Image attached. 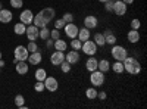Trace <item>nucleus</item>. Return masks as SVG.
<instances>
[{
    "label": "nucleus",
    "instance_id": "1",
    "mask_svg": "<svg viewBox=\"0 0 147 109\" xmlns=\"http://www.w3.org/2000/svg\"><path fill=\"white\" fill-rule=\"evenodd\" d=\"M122 64H124V71H127L131 75H138L141 72V64L138 62L137 58L127 56L124 60H122Z\"/></svg>",
    "mask_w": 147,
    "mask_h": 109
},
{
    "label": "nucleus",
    "instance_id": "2",
    "mask_svg": "<svg viewBox=\"0 0 147 109\" xmlns=\"http://www.w3.org/2000/svg\"><path fill=\"white\" fill-rule=\"evenodd\" d=\"M105 72L99 71V69H96L91 72V75H90V83H91V86L94 87H100L103 86V83H105Z\"/></svg>",
    "mask_w": 147,
    "mask_h": 109
},
{
    "label": "nucleus",
    "instance_id": "3",
    "mask_svg": "<svg viewBox=\"0 0 147 109\" xmlns=\"http://www.w3.org/2000/svg\"><path fill=\"white\" fill-rule=\"evenodd\" d=\"M110 55L113 56L115 60H124V59L128 56V52H127L125 47L118 46V44H113V46H112V50H110Z\"/></svg>",
    "mask_w": 147,
    "mask_h": 109
},
{
    "label": "nucleus",
    "instance_id": "4",
    "mask_svg": "<svg viewBox=\"0 0 147 109\" xmlns=\"http://www.w3.org/2000/svg\"><path fill=\"white\" fill-rule=\"evenodd\" d=\"M81 50L87 55V56H94L97 53V44L93 41V40H85L82 41V46H81Z\"/></svg>",
    "mask_w": 147,
    "mask_h": 109
},
{
    "label": "nucleus",
    "instance_id": "5",
    "mask_svg": "<svg viewBox=\"0 0 147 109\" xmlns=\"http://www.w3.org/2000/svg\"><path fill=\"white\" fill-rule=\"evenodd\" d=\"M38 34H40V28L35 27L34 24H30V25H27V30H25V35L27 39L30 41H35L37 39H38Z\"/></svg>",
    "mask_w": 147,
    "mask_h": 109
},
{
    "label": "nucleus",
    "instance_id": "6",
    "mask_svg": "<svg viewBox=\"0 0 147 109\" xmlns=\"http://www.w3.org/2000/svg\"><path fill=\"white\" fill-rule=\"evenodd\" d=\"M13 55H15L16 60H27L28 56H30V52L25 46H16L15 50H13Z\"/></svg>",
    "mask_w": 147,
    "mask_h": 109
},
{
    "label": "nucleus",
    "instance_id": "7",
    "mask_svg": "<svg viewBox=\"0 0 147 109\" xmlns=\"http://www.w3.org/2000/svg\"><path fill=\"white\" fill-rule=\"evenodd\" d=\"M63 30H65L66 37H69V39H77L78 31H80V28H78V27H77L74 22H68V24H65Z\"/></svg>",
    "mask_w": 147,
    "mask_h": 109
},
{
    "label": "nucleus",
    "instance_id": "8",
    "mask_svg": "<svg viewBox=\"0 0 147 109\" xmlns=\"http://www.w3.org/2000/svg\"><path fill=\"white\" fill-rule=\"evenodd\" d=\"M43 83H44V89L49 90V91H52V93L59 89V83H57V80H56L55 77H49V75H47Z\"/></svg>",
    "mask_w": 147,
    "mask_h": 109
},
{
    "label": "nucleus",
    "instance_id": "9",
    "mask_svg": "<svg viewBox=\"0 0 147 109\" xmlns=\"http://www.w3.org/2000/svg\"><path fill=\"white\" fill-rule=\"evenodd\" d=\"M112 12H115V15H118V16H124L127 14V5L122 0H116V2H113Z\"/></svg>",
    "mask_w": 147,
    "mask_h": 109
},
{
    "label": "nucleus",
    "instance_id": "10",
    "mask_svg": "<svg viewBox=\"0 0 147 109\" xmlns=\"http://www.w3.org/2000/svg\"><path fill=\"white\" fill-rule=\"evenodd\" d=\"M65 60V53L63 52H60V50H55L53 53H52V56H50V62H52V65H55V66H59L60 64H62Z\"/></svg>",
    "mask_w": 147,
    "mask_h": 109
},
{
    "label": "nucleus",
    "instance_id": "11",
    "mask_svg": "<svg viewBox=\"0 0 147 109\" xmlns=\"http://www.w3.org/2000/svg\"><path fill=\"white\" fill-rule=\"evenodd\" d=\"M19 19H21L22 24H25V25H30V24H32V19H34L32 10H30V9L22 10V12H21V15H19Z\"/></svg>",
    "mask_w": 147,
    "mask_h": 109
},
{
    "label": "nucleus",
    "instance_id": "12",
    "mask_svg": "<svg viewBox=\"0 0 147 109\" xmlns=\"http://www.w3.org/2000/svg\"><path fill=\"white\" fill-rule=\"evenodd\" d=\"M97 25H99V19H97V16L88 15V16L84 18V27H85V28L94 30V28H97Z\"/></svg>",
    "mask_w": 147,
    "mask_h": 109
},
{
    "label": "nucleus",
    "instance_id": "13",
    "mask_svg": "<svg viewBox=\"0 0 147 109\" xmlns=\"http://www.w3.org/2000/svg\"><path fill=\"white\" fill-rule=\"evenodd\" d=\"M41 12V15H43V18H44V22L46 24H49V22H52L53 19H55V16H56V12H55V9L53 7H44L43 10H40Z\"/></svg>",
    "mask_w": 147,
    "mask_h": 109
},
{
    "label": "nucleus",
    "instance_id": "14",
    "mask_svg": "<svg viewBox=\"0 0 147 109\" xmlns=\"http://www.w3.org/2000/svg\"><path fill=\"white\" fill-rule=\"evenodd\" d=\"M65 60L68 64H71V65H75V64H78L80 62V53H78V50H71V52H68L66 55H65Z\"/></svg>",
    "mask_w": 147,
    "mask_h": 109
},
{
    "label": "nucleus",
    "instance_id": "15",
    "mask_svg": "<svg viewBox=\"0 0 147 109\" xmlns=\"http://www.w3.org/2000/svg\"><path fill=\"white\" fill-rule=\"evenodd\" d=\"M15 69H16V72L19 75H25L28 72V69H30V66L27 64V60H18L16 65H15Z\"/></svg>",
    "mask_w": 147,
    "mask_h": 109
},
{
    "label": "nucleus",
    "instance_id": "16",
    "mask_svg": "<svg viewBox=\"0 0 147 109\" xmlns=\"http://www.w3.org/2000/svg\"><path fill=\"white\" fill-rule=\"evenodd\" d=\"M41 59H43V55H41V52L40 50H37V52H32V53H30V56H28V64H32V65H38L40 62H41Z\"/></svg>",
    "mask_w": 147,
    "mask_h": 109
},
{
    "label": "nucleus",
    "instance_id": "17",
    "mask_svg": "<svg viewBox=\"0 0 147 109\" xmlns=\"http://www.w3.org/2000/svg\"><path fill=\"white\" fill-rule=\"evenodd\" d=\"M12 18H13V15L9 9H0V22L2 24H9Z\"/></svg>",
    "mask_w": 147,
    "mask_h": 109
},
{
    "label": "nucleus",
    "instance_id": "18",
    "mask_svg": "<svg viewBox=\"0 0 147 109\" xmlns=\"http://www.w3.org/2000/svg\"><path fill=\"white\" fill-rule=\"evenodd\" d=\"M97 65H99V60H97L94 56H90V58L87 59V62H85V68H87L88 72L96 71V69H97Z\"/></svg>",
    "mask_w": 147,
    "mask_h": 109
},
{
    "label": "nucleus",
    "instance_id": "19",
    "mask_svg": "<svg viewBox=\"0 0 147 109\" xmlns=\"http://www.w3.org/2000/svg\"><path fill=\"white\" fill-rule=\"evenodd\" d=\"M32 24L35 27H38V28H43V27H47V24L44 22V18L41 15V12H38L37 15H34V19H32Z\"/></svg>",
    "mask_w": 147,
    "mask_h": 109
},
{
    "label": "nucleus",
    "instance_id": "20",
    "mask_svg": "<svg viewBox=\"0 0 147 109\" xmlns=\"http://www.w3.org/2000/svg\"><path fill=\"white\" fill-rule=\"evenodd\" d=\"M53 47H55V50L66 52V49H68V43H66L65 40H60V39H57V40H55V41H53Z\"/></svg>",
    "mask_w": 147,
    "mask_h": 109
},
{
    "label": "nucleus",
    "instance_id": "21",
    "mask_svg": "<svg viewBox=\"0 0 147 109\" xmlns=\"http://www.w3.org/2000/svg\"><path fill=\"white\" fill-rule=\"evenodd\" d=\"M127 37H128L129 43H138L140 41V32H138V30H129Z\"/></svg>",
    "mask_w": 147,
    "mask_h": 109
},
{
    "label": "nucleus",
    "instance_id": "22",
    "mask_svg": "<svg viewBox=\"0 0 147 109\" xmlns=\"http://www.w3.org/2000/svg\"><path fill=\"white\" fill-rule=\"evenodd\" d=\"M77 39L80 40V41H85V40H88L90 39V30L88 28H81L80 31H78V35H77Z\"/></svg>",
    "mask_w": 147,
    "mask_h": 109
},
{
    "label": "nucleus",
    "instance_id": "23",
    "mask_svg": "<svg viewBox=\"0 0 147 109\" xmlns=\"http://www.w3.org/2000/svg\"><path fill=\"white\" fill-rule=\"evenodd\" d=\"M97 69L102 71V72H105V74H106V72L110 69V62H109L107 59H102V60H99V65H97Z\"/></svg>",
    "mask_w": 147,
    "mask_h": 109
},
{
    "label": "nucleus",
    "instance_id": "24",
    "mask_svg": "<svg viewBox=\"0 0 147 109\" xmlns=\"http://www.w3.org/2000/svg\"><path fill=\"white\" fill-rule=\"evenodd\" d=\"M93 41L97 44V47H99V46H100V47H103V46L106 44V43H105V35H103L102 32H96V34H94V40H93Z\"/></svg>",
    "mask_w": 147,
    "mask_h": 109
},
{
    "label": "nucleus",
    "instance_id": "25",
    "mask_svg": "<svg viewBox=\"0 0 147 109\" xmlns=\"http://www.w3.org/2000/svg\"><path fill=\"white\" fill-rule=\"evenodd\" d=\"M46 77H47V71L44 68H38L35 71V80L37 81H44Z\"/></svg>",
    "mask_w": 147,
    "mask_h": 109
},
{
    "label": "nucleus",
    "instance_id": "26",
    "mask_svg": "<svg viewBox=\"0 0 147 109\" xmlns=\"http://www.w3.org/2000/svg\"><path fill=\"white\" fill-rule=\"evenodd\" d=\"M25 30H27V25H25V24H22L21 21L13 27V31H15V34H18V35L25 34Z\"/></svg>",
    "mask_w": 147,
    "mask_h": 109
},
{
    "label": "nucleus",
    "instance_id": "27",
    "mask_svg": "<svg viewBox=\"0 0 147 109\" xmlns=\"http://www.w3.org/2000/svg\"><path fill=\"white\" fill-rule=\"evenodd\" d=\"M110 68H112L113 72H116V74H122V72H124V64H122V60H116L113 65H110Z\"/></svg>",
    "mask_w": 147,
    "mask_h": 109
},
{
    "label": "nucleus",
    "instance_id": "28",
    "mask_svg": "<svg viewBox=\"0 0 147 109\" xmlns=\"http://www.w3.org/2000/svg\"><path fill=\"white\" fill-rule=\"evenodd\" d=\"M105 43H106V44H110V46L116 44V35H115L113 32H110V34L105 35Z\"/></svg>",
    "mask_w": 147,
    "mask_h": 109
},
{
    "label": "nucleus",
    "instance_id": "29",
    "mask_svg": "<svg viewBox=\"0 0 147 109\" xmlns=\"http://www.w3.org/2000/svg\"><path fill=\"white\" fill-rule=\"evenodd\" d=\"M85 96H87V99L93 100V99H97V90L94 87H90L85 90Z\"/></svg>",
    "mask_w": 147,
    "mask_h": 109
},
{
    "label": "nucleus",
    "instance_id": "30",
    "mask_svg": "<svg viewBox=\"0 0 147 109\" xmlns=\"http://www.w3.org/2000/svg\"><path fill=\"white\" fill-rule=\"evenodd\" d=\"M38 37H40L41 40H47L49 37H50V30H49L47 27L40 28V34H38Z\"/></svg>",
    "mask_w": 147,
    "mask_h": 109
},
{
    "label": "nucleus",
    "instance_id": "31",
    "mask_svg": "<svg viewBox=\"0 0 147 109\" xmlns=\"http://www.w3.org/2000/svg\"><path fill=\"white\" fill-rule=\"evenodd\" d=\"M81 46H82V41H80L78 39H72L71 47H72L74 50H81Z\"/></svg>",
    "mask_w": 147,
    "mask_h": 109
},
{
    "label": "nucleus",
    "instance_id": "32",
    "mask_svg": "<svg viewBox=\"0 0 147 109\" xmlns=\"http://www.w3.org/2000/svg\"><path fill=\"white\" fill-rule=\"evenodd\" d=\"M59 66H60V69H62V72H63V74H68V72L71 71V68H72V65H71V64H68L66 60H63V62L60 64Z\"/></svg>",
    "mask_w": 147,
    "mask_h": 109
},
{
    "label": "nucleus",
    "instance_id": "33",
    "mask_svg": "<svg viewBox=\"0 0 147 109\" xmlns=\"http://www.w3.org/2000/svg\"><path fill=\"white\" fill-rule=\"evenodd\" d=\"M27 49H28V52H30V53H32V52H37V50H40V49H38V46H37V43H35V41H30V43H28V46H27Z\"/></svg>",
    "mask_w": 147,
    "mask_h": 109
},
{
    "label": "nucleus",
    "instance_id": "34",
    "mask_svg": "<svg viewBox=\"0 0 147 109\" xmlns=\"http://www.w3.org/2000/svg\"><path fill=\"white\" fill-rule=\"evenodd\" d=\"M50 39H52V40H57V39H60V30L53 28V30L50 31Z\"/></svg>",
    "mask_w": 147,
    "mask_h": 109
},
{
    "label": "nucleus",
    "instance_id": "35",
    "mask_svg": "<svg viewBox=\"0 0 147 109\" xmlns=\"http://www.w3.org/2000/svg\"><path fill=\"white\" fill-rule=\"evenodd\" d=\"M15 105H16L18 108H22V106H24V96H22V94H16V96H15Z\"/></svg>",
    "mask_w": 147,
    "mask_h": 109
},
{
    "label": "nucleus",
    "instance_id": "36",
    "mask_svg": "<svg viewBox=\"0 0 147 109\" xmlns=\"http://www.w3.org/2000/svg\"><path fill=\"white\" fill-rule=\"evenodd\" d=\"M65 21H63V18H59V19H56L55 21V28H57V30H60V28H63L65 27Z\"/></svg>",
    "mask_w": 147,
    "mask_h": 109
},
{
    "label": "nucleus",
    "instance_id": "37",
    "mask_svg": "<svg viewBox=\"0 0 147 109\" xmlns=\"http://www.w3.org/2000/svg\"><path fill=\"white\" fill-rule=\"evenodd\" d=\"M10 6L15 7V9H19V7L24 6V2L22 0H10Z\"/></svg>",
    "mask_w": 147,
    "mask_h": 109
},
{
    "label": "nucleus",
    "instance_id": "38",
    "mask_svg": "<svg viewBox=\"0 0 147 109\" xmlns=\"http://www.w3.org/2000/svg\"><path fill=\"white\" fill-rule=\"evenodd\" d=\"M140 27H141L140 19H132L131 21V30H140Z\"/></svg>",
    "mask_w": 147,
    "mask_h": 109
},
{
    "label": "nucleus",
    "instance_id": "39",
    "mask_svg": "<svg viewBox=\"0 0 147 109\" xmlns=\"http://www.w3.org/2000/svg\"><path fill=\"white\" fill-rule=\"evenodd\" d=\"M34 89H35V91H38V93L44 91V83H43V81H37L35 86H34Z\"/></svg>",
    "mask_w": 147,
    "mask_h": 109
},
{
    "label": "nucleus",
    "instance_id": "40",
    "mask_svg": "<svg viewBox=\"0 0 147 109\" xmlns=\"http://www.w3.org/2000/svg\"><path fill=\"white\" fill-rule=\"evenodd\" d=\"M103 5H105V9L107 12H112V9H113V0H106Z\"/></svg>",
    "mask_w": 147,
    "mask_h": 109
},
{
    "label": "nucleus",
    "instance_id": "41",
    "mask_svg": "<svg viewBox=\"0 0 147 109\" xmlns=\"http://www.w3.org/2000/svg\"><path fill=\"white\" fill-rule=\"evenodd\" d=\"M62 18H63V21H65L66 24H68V22H74V15L71 14V12H66Z\"/></svg>",
    "mask_w": 147,
    "mask_h": 109
},
{
    "label": "nucleus",
    "instance_id": "42",
    "mask_svg": "<svg viewBox=\"0 0 147 109\" xmlns=\"http://www.w3.org/2000/svg\"><path fill=\"white\" fill-rule=\"evenodd\" d=\"M97 97H99L100 100H106V97H107V94H106L105 91H100V93L97 91Z\"/></svg>",
    "mask_w": 147,
    "mask_h": 109
},
{
    "label": "nucleus",
    "instance_id": "43",
    "mask_svg": "<svg viewBox=\"0 0 147 109\" xmlns=\"http://www.w3.org/2000/svg\"><path fill=\"white\" fill-rule=\"evenodd\" d=\"M53 41H55V40H52L50 37L47 39V47H49V49H50V47H53Z\"/></svg>",
    "mask_w": 147,
    "mask_h": 109
},
{
    "label": "nucleus",
    "instance_id": "44",
    "mask_svg": "<svg viewBox=\"0 0 147 109\" xmlns=\"http://www.w3.org/2000/svg\"><path fill=\"white\" fill-rule=\"evenodd\" d=\"M122 2H124L125 5H132V3H134V0H122Z\"/></svg>",
    "mask_w": 147,
    "mask_h": 109
},
{
    "label": "nucleus",
    "instance_id": "45",
    "mask_svg": "<svg viewBox=\"0 0 147 109\" xmlns=\"http://www.w3.org/2000/svg\"><path fill=\"white\" fill-rule=\"evenodd\" d=\"M5 65H6V62L3 59H0V68H5Z\"/></svg>",
    "mask_w": 147,
    "mask_h": 109
},
{
    "label": "nucleus",
    "instance_id": "46",
    "mask_svg": "<svg viewBox=\"0 0 147 109\" xmlns=\"http://www.w3.org/2000/svg\"><path fill=\"white\" fill-rule=\"evenodd\" d=\"M99 2H100V3H105V2H106V0H99Z\"/></svg>",
    "mask_w": 147,
    "mask_h": 109
},
{
    "label": "nucleus",
    "instance_id": "47",
    "mask_svg": "<svg viewBox=\"0 0 147 109\" xmlns=\"http://www.w3.org/2000/svg\"><path fill=\"white\" fill-rule=\"evenodd\" d=\"M0 9H3V7H2V2H0Z\"/></svg>",
    "mask_w": 147,
    "mask_h": 109
},
{
    "label": "nucleus",
    "instance_id": "48",
    "mask_svg": "<svg viewBox=\"0 0 147 109\" xmlns=\"http://www.w3.org/2000/svg\"><path fill=\"white\" fill-rule=\"evenodd\" d=\"M0 59H2V52H0Z\"/></svg>",
    "mask_w": 147,
    "mask_h": 109
},
{
    "label": "nucleus",
    "instance_id": "49",
    "mask_svg": "<svg viewBox=\"0 0 147 109\" xmlns=\"http://www.w3.org/2000/svg\"><path fill=\"white\" fill-rule=\"evenodd\" d=\"M113 2H116V0H113Z\"/></svg>",
    "mask_w": 147,
    "mask_h": 109
},
{
    "label": "nucleus",
    "instance_id": "50",
    "mask_svg": "<svg viewBox=\"0 0 147 109\" xmlns=\"http://www.w3.org/2000/svg\"><path fill=\"white\" fill-rule=\"evenodd\" d=\"M0 71H2V68H0Z\"/></svg>",
    "mask_w": 147,
    "mask_h": 109
}]
</instances>
